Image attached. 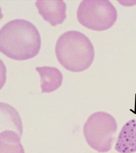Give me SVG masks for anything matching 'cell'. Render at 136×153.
<instances>
[{
    "instance_id": "cell-1",
    "label": "cell",
    "mask_w": 136,
    "mask_h": 153,
    "mask_svg": "<svg viewBox=\"0 0 136 153\" xmlns=\"http://www.w3.org/2000/svg\"><path fill=\"white\" fill-rule=\"evenodd\" d=\"M41 48L40 33L28 20H13L0 29V52L11 59H31L38 55Z\"/></svg>"
},
{
    "instance_id": "cell-2",
    "label": "cell",
    "mask_w": 136,
    "mask_h": 153,
    "mask_svg": "<svg viewBox=\"0 0 136 153\" xmlns=\"http://www.w3.org/2000/svg\"><path fill=\"white\" fill-rule=\"evenodd\" d=\"M57 60L65 69L80 72L93 62L95 51L88 37L75 30L65 32L58 38L55 46Z\"/></svg>"
},
{
    "instance_id": "cell-3",
    "label": "cell",
    "mask_w": 136,
    "mask_h": 153,
    "mask_svg": "<svg viewBox=\"0 0 136 153\" xmlns=\"http://www.w3.org/2000/svg\"><path fill=\"white\" fill-rule=\"evenodd\" d=\"M114 117L103 111L94 113L89 117L83 128L85 138L89 146L100 153L111 151L117 131Z\"/></svg>"
},
{
    "instance_id": "cell-4",
    "label": "cell",
    "mask_w": 136,
    "mask_h": 153,
    "mask_svg": "<svg viewBox=\"0 0 136 153\" xmlns=\"http://www.w3.org/2000/svg\"><path fill=\"white\" fill-rule=\"evenodd\" d=\"M79 23L95 31H104L114 25L117 10L109 1H82L77 12Z\"/></svg>"
},
{
    "instance_id": "cell-5",
    "label": "cell",
    "mask_w": 136,
    "mask_h": 153,
    "mask_svg": "<svg viewBox=\"0 0 136 153\" xmlns=\"http://www.w3.org/2000/svg\"><path fill=\"white\" fill-rule=\"evenodd\" d=\"M39 13L53 26L62 24L67 18V4L63 1H37Z\"/></svg>"
},
{
    "instance_id": "cell-6",
    "label": "cell",
    "mask_w": 136,
    "mask_h": 153,
    "mask_svg": "<svg viewBox=\"0 0 136 153\" xmlns=\"http://www.w3.org/2000/svg\"><path fill=\"white\" fill-rule=\"evenodd\" d=\"M115 149L119 153L136 152V119H132L123 126L117 137Z\"/></svg>"
},
{
    "instance_id": "cell-7",
    "label": "cell",
    "mask_w": 136,
    "mask_h": 153,
    "mask_svg": "<svg viewBox=\"0 0 136 153\" xmlns=\"http://www.w3.org/2000/svg\"><path fill=\"white\" fill-rule=\"evenodd\" d=\"M4 130L17 132L21 137L23 134L22 122L17 110L9 104L0 102V132Z\"/></svg>"
},
{
    "instance_id": "cell-8",
    "label": "cell",
    "mask_w": 136,
    "mask_h": 153,
    "mask_svg": "<svg viewBox=\"0 0 136 153\" xmlns=\"http://www.w3.org/2000/svg\"><path fill=\"white\" fill-rule=\"evenodd\" d=\"M41 78L42 93H50L60 87L63 81V75L55 67H36Z\"/></svg>"
},
{
    "instance_id": "cell-9",
    "label": "cell",
    "mask_w": 136,
    "mask_h": 153,
    "mask_svg": "<svg viewBox=\"0 0 136 153\" xmlns=\"http://www.w3.org/2000/svg\"><path fill=\"white\" fill-rule=\"evenodd\" d=\"M21 137L12 130L0 133V153H25Z\"/></svg>"
},
{
    "instance_id": "cell-10",
    "label": "cell",
    "mask_w": 136,
    "mask_h": 153,
    "mask_svg": "<svg viewBox=\"0 0 136 153\" xmlns=\"http://www.w3.org/2000/svg\"><path fill=\"white\" fill-rule=\"evenodd\" d=\"M7 80V68L2 60L0 59V90L4 86Z\"/></svg>"
},
{
    "instance_id": "cell-11",
    "label": "cell",
    "mask_w": 136,
    "mask_h": 153,
    "mask_svg": "<svg viewBox=\"0 0 136 153\" xmlns=\"http://www.w3.org/2000/svg\"><path fill=\"white\" fill-rule=\"evenodd\" d=\"M3 17V14L2 12V9L0 7V20L2 19Z\"/></svg>"
}]
</instances>
